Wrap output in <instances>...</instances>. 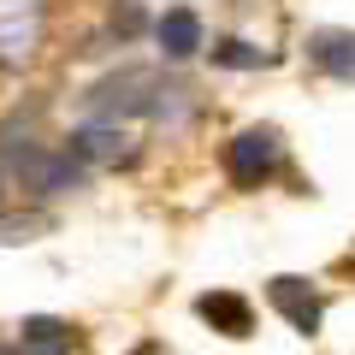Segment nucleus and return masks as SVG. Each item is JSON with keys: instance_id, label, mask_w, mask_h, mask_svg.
<instances>
[{"instance_id": "1", "label": "nucleus", "mask_w": 355, "mask_h": 355, "mask_svg": "<svg viewBox=\"0 0 355 355\" xmlns=\"http://www.w3.org/2000/svg\"><path fill=\"white\" fill-rule=\"evenodd\" d=\"M279 160H284V148H279L272 130H243L231 142V154H225V172L237 178L243 190H254V184H266V178L279 172Z\"/></svg>"}, {"instance_id": "2", "label": "nucleus", "mask_w": 355, "mask_h": 355, "mask_svg": "<svg viewBox=\"0 0 355 355\" xmlns=\"http://www.w3.org/2000/svg\"><path fill=\"white\" fill-rule=\"evenodd\" d=\"M266 296H272V308H279L296 331H320V302H314V291H308L302 279H272Z\"/></svg>"}, {"instance_id": "3", "label": "nucleus", "mask_w": 355, "mask_h": 355, "mask_svg": "<svg viewBox=\"0 0 355 355\" xmlns=\"http://www.w3.org/2000/svg\"><path fill=\"white\" fill-rule=\"evenodd\" d=\"M160 48L172 53V60H190V53L202 48V18H196L190 6H172V12L160 18Z\"/></svg>"}, {"instance_id": "4", "label": "nucleus", "mask_w": 355, "mask_h": 355, "mask_svg": "<svg viewBox=\"0 0 355 355\" xmlns=\"http://www.w3.org/2000/svg\"><path fill=\"white\" fill-rule=\"evenodd\" d=\"M308 53H314L320 71H331V77H355V36H343V30H320V36L308 42Z\"/></svg>"}, {"instance_id": "5", "label": "nucleus", "mask_w": 355, "mask_h": 355, "mask_svg": "<svg viewBox=\"0 0 355 355\" xmlns=\"http://www.w3.org/2000/svg\"><path fill=\"white\" fill-rule=\"evenodd\" d=\"M196 314L202 320H214L225 338H249V302L243 296H225V291H214V296H202L196 302Z\"/></svg>"}, {"instance_id": "6", "label": "nucleus", "mask_w": 355, "mask_h": 355, "mask_svg": "<svg viewBox=\"0 0 355 355\" xmlns=\"http://www.w3.org/2000/svg\"><path fill=\"white\" fill-rule=\"evenodd\" d=\"M65 320H48V314H36V320H24V343L30 349H42V343H65Z\"/></svg>"}, {"instance_id": "7", "label": "nucleus", "mask_w": 355, "mask_h": 355, "mask_svg": "<svg viewBox=\"0 0 355 355\" xmlns=\"http://www.w3.org/2000/svg\"><path fill=\"white\" fill-rule=\"evenodd\" d=\"M214 60L219 65H261V53H249L243 42H225V48H214Z\"/></svg>"}, {"instance_id": "8", "label": "nucleus", "mask_w": 355, "mask_h": 355, "mask_svg": "<svg viewBox=\"0 0 355 355\" xmlns=\"http://www.w3.org/2000/svg\"><path fill=\"white\" fill-rule=\"evenodd\" d=\"M48 355H65V343H53V349H48Z\"/></svg>"}, {"instance_id": "9", "label": "nucleus", "mask_w": 355, "mask_h": 355, "mask_svg": "<svg viewBox=\"0 0 355 355\" xmlns=\"http://www.w3.org/2000/svg\"><path fill=\"white\" fill-rule=\"evenodd\" d=\"M0 202H6V196H0Z\"/></svg>"}, {"instance_id": "10", "label": "nucleus", "mask_w": 355, "mask_h": 355, "mask_svg": "<svg viewBox=\"0 0 355 355\" xmlns=\"http://www.w3.org/2000/svg\"><path fill=\"white\" fill-rule=\"evenodd\" d=\"M0 355H6V349H0Z\"/></svg>"}]
</instances>
